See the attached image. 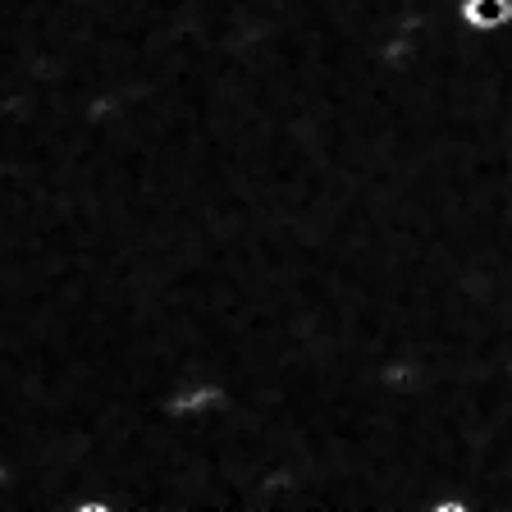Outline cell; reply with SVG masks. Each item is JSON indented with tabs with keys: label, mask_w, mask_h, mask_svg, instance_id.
Here are the masks:
<instances>
[{
	"label": "cell",
	"mask_w": 512,
	"mask_h": 512,
	"mask_svg": "<svg viewBox=\"0 0 512 512\" xmlns=\"http://www.w3.org/2000/svg\"><path fill=\"white\" fill-rule=\"evenodd\" d=\"M453 23L462 32H503L512 28V0H453Z\"/></svg>",
	"instance_id": "obj_1"
}]
</instances>
